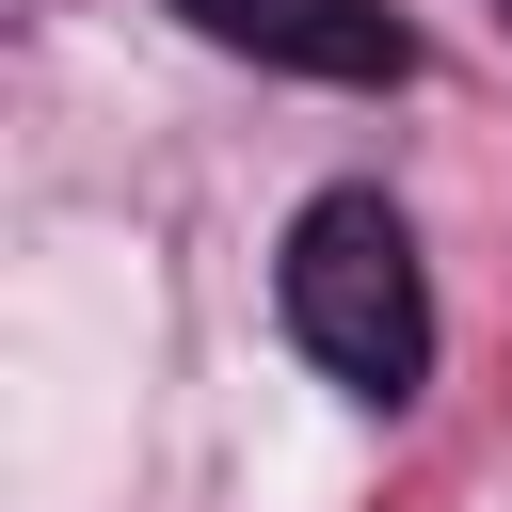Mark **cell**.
I'll use <instances>...</instances> for the list:
<instances>
[{
  "instance_id": "obj_1",
  "label": "cell",
  "mask_w": 512,
  "mask_h": 512,
  "mask_svg": "<svg viewBox=\"0 0 512 512\" xmlns=\"http://www.w3.org/2000/svg\"><path fill=\"white\" fill-rule=\"evenodd\" d=\"M272 288H288V336H304L320 384H352V400H416L432 384V272H416V240H400L384 192H320L288 224Z\"/></svg>"
},
{
  "instance_id": "obj_2",
  "label": "cell",
  "mask_w": 512,
  "mask_h": 512,
  "mask_svg": "<svg viewBox=\"0 0 512 512\" xmlns=\"http://www.w3.org/2000/svg\"><path fill=\"white\" fill-rule=\"evenodd\" d=\"M208 48H240V64H288V80H336V96H384V80H416V32L384 16V0H176Z\"/></svg>"
}]
</instances>
